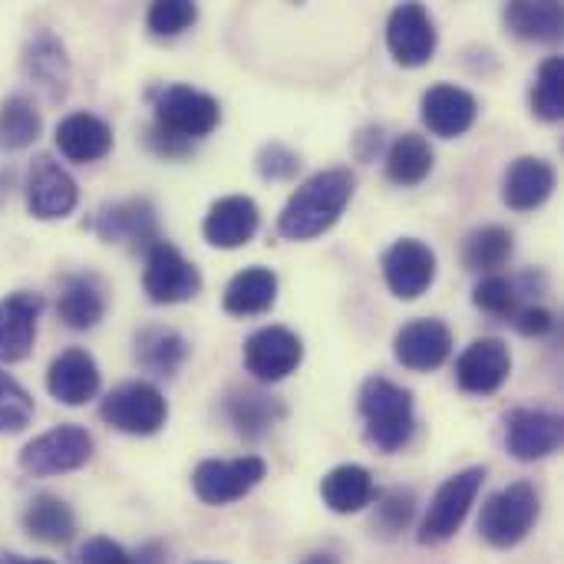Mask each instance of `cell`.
I'll use <instances>...</instances> for the list:
<instances>
[{
  "label": "cell",
  "mask_w": 564,
  "mask_h": 564,
  "mask_svg": "<svg viewBox=\"0 0 564 564\" xmlns=\"http://www.w3.org/2000/svg\"><path fill=\"white\" fill-rule=\"evenodd\" d=\"M76 564H165V552H162V545L159 542H149V545H142L139 552H126L119 542H112V539H102V535H96V539H86L83 545H79V552H76Z\"/></svg>",
  "instance_id": "36"
},
{
  "label": "cell",
  "mask_w": 564,
  "mask_h": 564,
  "mask_svg": "<svg viewBox=\"0 0 564 564\" xmlns=\"http://www.w3.org/2000/svg\"><path fill=\"white\" fill-rule=\"evenodd\" d=\"M40 311H43L40 294L17 291L0 297V364H20L30 357Z\"/></svg>",
  "instance_id": "21"
},
{
  "label": "cell",
  "mask_w": 564,
  "mask_h": 564,
  "mask_svg": "<svg viewBox=\"0 0 564 564\" xmlns=\"http://www.w3.org/2000/svg\"><path fill=\"white\" fill-rule=\"evenodd\" d=\"M225 413L231 420V426L245 436V440H261L268 436L281 420H284V403L271 393L261 390H238L228 397Z\"/></svg>",
  "instance_id": "28"
},
{
  "label": "cell",
  "mask_w": 564,
  "mask_h": 564,
  "mask_svg": "<svg viewBox=\"0 0 564 564\" xmlns=\"http://www.w3.org/2000/svg\"><path fill=\"white\" fill-rule=\"evenodd\" d=\"M482 482H486L482 466H473V469H463V473L449 476L436 489V496H433V502H430V509H426V516L420 522V535H416L420 545L449 542L463 529V522L469 519V512H473V506H476V499L482 492Z\"/></svg>",
  "instance_id": "5"
},
{
  "label": "cell",
  "mask_w": 564,
  "mask_h": 564,
  "mask_svg": "<svg viewBox=\"0 0 564 564\" xmlns=\"http://www.w3.org/2000/svg\"><path fill=\"white\" fill-rule=\"evenodd\" d=\"M542 516V499L532 482H512L486 499L479 516V535L486 545L509 552L529 539Z\"/></svg>",
  "instance_id": "4"
},
{
  "label": "cell",
  "mask_w": 564,
  "mask_h": 564,
  "mask_svg": "<svg viewBox=\"0 0 564 564\" xmlns=\"http://www.w3.org/2000/svg\"><path fill=\"white\" fill-rule=\"evenodd\" d=\"M304 360V344L288 327H261L245 340V370L258 383H281L297 373Z\"/></svg>",
  "instance_id": "11"
},
{
  "label": "cell",
  "mask_w": 564,
  "mask_h": 564,
  "mask_svg": "<svg viewBox=\"0 0 564 564\" xmlns=\"http://www.w3.org/2000/svg\"><path fill=\"white\" fill-rule=\"evenodd\" d=\"M56 314L69 330H93L106 314V294L102 284L93 274H69L63 281Z\"/></svg>",
  "instance_id": "27"
},
{
  "label": "cell",
  "mask_w": 564,
  "mask_h": 564,
  "mask_svg": "<svg viewBox=\"0 0 564 564\" xmlns=\"http://www.w3.org/2000/svg\"><path fill=\"white\" fill-rule=\"evenodd\" d=\"M433 165H436L433 145L420 132H403L387 149V178L403 185V188H413V185L426 182Z\"/></svg>",
  "instance_id": "32"
},
{
  "label": "cell",
  "mask_w": 564,
  "mask_h": 564,
  "mask_svg": "<svg viewBox=\"0 0 564 564\" xmlns=\"http://www.w3.org/2000/svg\"><path fill=\"white\" fill-rule=\"evenodd\" d=\"M23 73L26 79L46 93L50 102L63 99L66 89H69V56H66V46L50 33V30H40L26 50H23Z\"/></svg>",
  "instance_id": "23"
},
{
  "label": "cell",
  "mask_w": 564,
  "mask_h": 564,
  "mask_svg": "<svg viewBox=\"0 0 564 564\" xmlns=\"http://www.w3.org/2000/svg\"><path fill=\"white\" fill-rule=\"evenodd\" d=\"M33 420V397L0 370V433H23Z\"/></svg>",
  "instance_id": "39"
},
{
  "label": "cell",
  "mask_w": 564,
  "mask_h": 564,
  "mask_svg": "<svg viewBox=\"0 0 564 564\" xmlns=\"http://www.w3.org/2000/svg\"><path fill=\"white\" fill-rule=\"evenodd\" d=\"M377 482L370 476V469L357 466V463H344L334 466L324 479H321V499L334 516H357L364 509H370L377 502Z\"/></svg>",
  "instance_id": "25"
},
{
  "label": "cell",
  "mask_w": 564,
  "mask_h": 564,
  "mask_svg": "<svg viewBox=\"0 0 564 564\" xmlns=\"http://www.w3.org/2000/svg\"><path fill=\"white\" fill-rule=\"evenodd\" d=\"M516 297H519L516 284L502 274H486L473 291V304L492 317H509L516 311Z\"/></svg>",
  "instance_id": "40"
},
{
  "label": "cell",
  "mask_w": 564,
  "mask_h": 564,
  "mask_svg": "<svg viewBox=\"0 0 564 564\" xmlns=\"http://www.w3.org/2000/svg\"><path fill=\"white\" fill-rule=\"evenodd\" d=\"M268 476L261 456H238V459H205L192 473V489L205 506H231L258 489Z\"/></svg>",
  "instance_id": "9"
},
{
  "label": "cell",
  "mask_w": 564,
  "mask_h": 564,
  "mask_svg": "<svg viewBox=\"0 0 564 564\" xmlns=\"http://www.w3.org/2000/svg\"><path fill=\"white\" fill-rule=\"evenodd\" d=\"M155 132L182 142V145H192L205 135H212L221 122V106L215 96L195 89V86H185V83H175V86H165L159 89L155 102Z\"/></svg>",
  "instance_id": "3"
},
{
  "label": "cell",
  "mask_w": 564,
  "mask_h": 564,
  "mask_svg": "<svg viewBox=\"0 0 564 564\" xmlns=\"http://www.w3.org/2000/svg\"><path fill=\"white\" fill-rule=\"evenodd\" d=\"M383 281L393 297L416 301L436 281V251L420 238H400L383 254Z\"/></svg>",
  "instance_id": "13"
},
{
  "label": "cell",
  "mask_w": 564,
  "mask_h": 564,
  "mask_svg": "<svg viewBox=\"0 0 564 564\" xmlns=\"http://www.w3.org/2000/svg\"><path fill=\"white\" fill-rule=\"evenodd\" d=\"M301 564H340V558H337V555H330V552H317V555L304 558Z\"/></svg>",
  "instance_id": "43"
},
{
  "label": "cell",
  "mask_w": 564,
  "mask_h": 564,
  "mask_svg": "<svg viewBox=\"0 0 564 564\" xmlns=\"http://www.w3.org/2000/svg\"><path fill=\"white\" fill-rule=\"evenodd\" d=\"M23 532L43 545H69L76 535V516L59 496H36L23 512Z\"/></svg>",
  "instance_id": "31"
},
{
  "label": "cell",
  "mask_w": 564,
  "mask_h": 564,
  "mask_svg": "<svg viewBox=\"0 0 564 564\" xmlns=\"http://www.w3.org/2000/svg\"><path fill=\"white\" fill-rule=\"evenodd\" d=\"M99 416L109 430L126 436H155L169 420V403L159 387L152 383H122L102 397Z\"/></svg>",
  "instance_id": "6"
},
{
  "label": "cell",
  "mask_w": 564,
  "mask_h": 564,
  "mask_svg": "<svg viewBox=\"0 0 564 564\" xmlns=\"http://www.w3.org/2000/svg\"><path fill=\"white\" fill-rule=\"evenodd\" d=\"M416 512V499L410 489H390L383 496H377V516H373V529L383 535V539H393L400 535L410 519Z\"/></svg>",
  "instance_id": "38"
},
{
  "label": "cell",
  "mask_w": 564,
  "mask_h": 564,
  "mask_svg": "<svg viewBox=\"0 0 564 564\" xmlns=\"http://www.w3.org/2000/svg\"><path fill=\"white\" fill-rule=\"evenodd\" d=\"M532 112L542 122H562L564 119V59L562 56H549L539 73H535V86H532Z\"/></svg>",
  "instance_id": "35"
},
{
  "label": "cell",
  "mask_w": 564,
  "mask_h": 564,
  "mask_svg": "<svg viewBox=\"0 0 564 564\" xmlns=\"http://www.w3.org/2000/svg\"><path fill=\"white\" fill-rule=\"evenodd\" d=\"M552 327H555V317L545 307H525V311L516 314V330L522 337H545Z\"/></svg>",
  "instance_id": "42"
},
{
  "label": "cell",
  "mask_w": 564,
  "mask_h": 564,
  "mask_svg": "<svg viewBox=\"0 0 564 564\" xmlns=\"http://www.w3.org/2000/svg\"><path fill=\"white\" fill-rule=\"evenodd\" d=\"M93 228H96V235L106 245H129V248H142V251H149L162 238L159 235L155 208L145 198H129V202L102 205L96 212Z\"/></svg>",
  "instance_id": "17"
},
{
  "label": "cell",
  "mask_w": 564,
  "mask_h": 564,
  "mask_svg": "<svg viewBox=\"0 0 564 564\" xmlns=\"http://www.w3.org/2000/svg\"><path fill=\"white\" fill-rule=\"evenodd\" d=\"M420 116L426 122V129L440 139H459L466 135L476 119H479V99L456 86V83H436L423 93L420 102Z\"/></svg>",
  "instance_id": "18"
},
{
  "label": "cell",
  "mask_w": 564,
  "mask_h": 564,
  "mask_svg": "<svg viewBox=\"0 0 564 564\" xmlns=\"http://www.w3.org/2000/svg\"><path fill=\"white\" fill-rule=\"evenodd\" d=\"M43 129V119H40V109L33 106V99L26 96H10L0 102V149H26L36 142Z\"/></svg>",
  "instance_id": "34"
},
{
  "label": "cell",
  "mask_w": 564,
  "mask_h": 564,
  "mask_svg": "<svg viewBox=\"0 0 564 564\" xmlns=\"http://www.w3.org/2000/svg\"><path fill=\"white\" fill-rule=\"evenodd\" d=\"M360 416L367 443L380 453H400L416 433L413 393L387 377H370L360 387Z\"/></svg>",
  "instance_id": "2"
},
{
  "label": "cell",
  "mask_w": 564,
  "mask_h": 564,
  "mask_svg": "<svg viewBox=\"0 0 564 564\" xmlns=\"http://www.w3.org/2000/svg\"><path fill=\"white\" fill-rule=\"evenodd\" d=\"M562 416L545 410H512L506 416V449L519 463H539L562 449Z\"/></svg>",
  "instance_id": "16"
},
{
  "label": "cell",
  "mask_w": 564,
  "mask_h": 564,
  "mask_svg": "<svg viewBox=\"0 0 564 564\" xmlns=\"http://www.w3.org/2000/svg\"><path fill=\"white\" fill-rule=\"evenodd\" d=\"M354 198V175L347 169H324L294 188L278 215V235L288 241H311L330 231Z\"/></svg>",
  "instance_id": "1"
},
{
  "label": "cell",
  "mask_w": 564,
  "mask_h": 564,
  "mask_svg": "<svg viewBox=\"0 0 564 564\" xmlns=\"http://www.w3.org/2000/svg\"><path fill=\"white\" fill-rule=\"evenodd\" d=\"M142 288L152 304L172 307L198 297L202 291V271L165 238H159L145 251V271H142Z\"/></svg>",
  "instance_id": "7"
},
{
  "label": "cell",
  "mask_w": 564,
  "mask_h": 564,
  "mask_svg": "<svg viewBox=\"0 0 564 564\" xmlns=\"http://www.w3.org/2000/svg\"><path fill=\"white\" fill-rule=\"evenodd\" d=\"M23 195H26V212L40 221L66 218V215H73V208L79 202V188H76L73 175L50 155H36L30 162Z\"/></svg>",
  "instance_id": "12"
},
{
  "label": "cell",
  "mask_w": 564,
  "mask_h": 564,
  "mask_svg": "<svg viewBox=\"0 0 564 564\" xmlns=\"http://www.w3.org/2000/svg\"><path fill=\"white\" fill-rule=\"evenodd\" d=\"M93 436L83 426H56L36 440H30L20 453V469L30 476H63L76 473L93 459Z\"/></svg>",
  "instance_id": "8"
},
{
  "label": "cell",
  "mask_w": 564,
  "mask_h": 564,
  "mask_svg": "<svg viewBox=\"0 0 564 564\" xmlns=\"http://www.w3.org/2000/svg\"><path fill=\"white\" fill-rule=\"evenodd\" d=\"M558 172L542 155H519L502 178V198L512 212H535L555 192Z\"/></svg>",
  "instance_id": "22"
},
{
  "label": "cell",
  "mask_w": 564,
  "mask_h": 564,
  "mask_svg": "<svg viewBox=\"0 0 564 564\" xmlns=\"http://www.w3.org/2000/svg\"><path fill=\"white\" fill-rule=\"evenodd\" d=\"M261 228V208L254 198L248 195H225L218 198L205 221H202V235L212 248H221V251H235V248H245Z\"/></svg>",
  "instance_id": "19"
},
{
  "label": "cell",
  "mask_w": 564,
  "mask_h": 564,
  "mask_svg": "<svg viewBox=\"0 0 564 564\" xmlns=\"http://www.w3.org/2000/svg\"><path fill=\"white\" fill-rule=\"evenodd\" d=\"M185 357H188V344L172 327H145L135 337V364L159 380L175 377L182 370Z\"/></svg>",
  "instance_id": "29"
},
{
  "label": "cell",
  "mask_w": 564,
  "mask_h": 564,
  "mask_svg": "<svg viewBox=\"0 0 564 564\" xmlns=\"http://www.w3.org/2000/svg\"><path fill=\"white\" fill-rule=\"evenodd\" d=\"M254 169L264 182H291L301 169V155L294 149H288L284 142H268V145H261Z\"/></svg>",
  "instance_id": "41"
},
{
  "label": "cell",
  "mask_w": 564,
  "mask_h": 564,
  "mask_svg": "<svg viewBox=\"0 0 564 564\" xmlns=\"http://www.w3.org/2000/svg\"><path fill=\"white\" fill-rule=\"evenodd\" d=\"M512 251H516V235L502 225H486L463 241V264L479 274H496L499 268L509 264Z\"/></svg>",
  "instance_id": "33"
},
{
  "label": "cell",
  "mask_w": 564,
  "mask_h": 564,
  "mask_svg": "<svg viewBox=\"0 0 564 564\" xmlns=\"http://www.w3.org/2000/svg\"><path fill=\"white\" fill-rule=\"evenodd\" d=\"M202 564H215V562H202Z\"/></svg>",
  "instance_id": "45"
},
{
  "label": "cell",
  "mask_w": 564,
  "mask_h": 564,
  "mask_svg": "<svg viewBox=\"0 0 564 564\" xmlns=\"http://www.w3.org/2000/svg\"><path fill=\"white\" fill-rule=\"evenodd\" d=\"M440 46L436 20L423 3H400L387 20V50L400 66H426Z\"/></svg>",
  "instance_id": "10"
},
{
  "label": "cell",
  "mask_w": 564,
  "mask_h": 564,
  "mask_svg": "<svg viewBox=\"0 0 564 564\" xmlns=\"http://www.w3.org/2000/svg\"><path fill=\"white\" fill-rule=\"evenodd\" d=\"M278 301V274L264 264H251L245 271H238L228 288H225V311L235 317H254L271 311Z\"/></svg>",
  "instance_id": "26"
},
{
  "label": "cell",
  "mask_w": 564,
  "mask_h": 564,
  "mask_svg": "<svg viewBox=\"0 0 564 564\" xmlns=\"http://www.w3.org/2000/svg\"><path fill=\"white\" fill-rule=\"evenodd\" d=\"M56 149L63 159H69L76 165L99 162L112 149V126L93 112H69L56 126Z\"/></svg>",
  "instance_id": "24"
},
{
  "label": "cell",
  "mask_w": 564,
  "mask_h": 564,
  "mask_svg": "<svg viewBox=\"0 0 564 564\" xmlns=\"http://www.w3.org/2000/svg\"><path fill=\"white\" fill-rule=\"evenodd\" d=\"M506 26L519 36V40H532V43H552L558 40L564 30V7L558 0H516L502 10Z\"/></svg>",
  "instance_id": "30"
},
{
  "label": "cell",
  "mask_w": 564,
  "mask_h": 564,
  "mask_svg": "<svg viewBox=\"0 0 564 564\" xmlns=\"http://www.w3.org/2000/svg\"><path fill=\"white\" fill-rule=\"evenodd\" d=\"M509 373H512V354H509V344L499 337L473 340L456 360V383L463 393H473V397H489L502 390Z\"/></svg>",
  "instance_id": "15"
},
{
  "label": "cell",
  "mask_w": 564,
  "mask_h": 564,
  "mask_svg": "<svg viewBox=\"0 0 564 564\" xmlns=\"http://www.w3.org/2000/svg\"><path fill=\"white\" fill-rule=\"evenodd\" d=\"M99 383H102L99 364L83 347L63 350L59 357H53V364L46 370V390L63 406H83V403H89L99 393Z\"/></svg>",
  "instance_id": "20"
},
{
  "label": "cell",
  "mask_w": 564,
  "mask_h": 564,
  "mask_svg": "<svg viewBox=\"0 0 564 564\" xmlns=\"http://www.w3.org/2000/svg\"><path fill=\"white\" fill-rule=\"evenodd\" d=\"M393 357L400 367H406L413 373L440 370L453 357V330L440 317L410 321L393 337Z\"/></svg>",
  "instance_id": "14"
},
{
  "label": "cell",
  "mask_w": 564,
  "mask_h": 564,
  "mask_svg": "<svg viewBox=\"0 0 564 564\" xmlns=\"http://www.w3.org/2000/svg\"><path fill=\"white\" fill-rule=\"evenodd\" d=\"M0 564H56L46 558H17V555H0Z\"/></svg>",
  "instance_id": "44"
},
{
  "label": "cell",
  "mask_w": 564,
  "mask_h": 564,
  "mask_svg": "<svg viewBox=\"0 0 564 564\" xmlns=\"http://www.w3.org/2000/svg\"><path fill=\"white\" fill-rule=\"evenodd\" d=\"M198 20V7L192 0H155L145 13V26L159 40H175L192 30Z\"/></svg>",
  "instance_id": "37"
}]
</instances>
